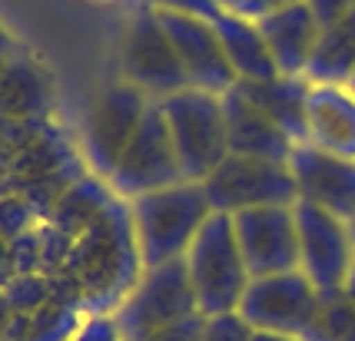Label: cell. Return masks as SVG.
I'll list each match as a JSON object with an SVG mask.
<instances>
[{"label": "cell", "mask_w": 355, "mask_h": 341, "mask_svg": "<svg viewBox=\"0 0 355 341\" xmlns=\"http://www.w3.org/2000/svg\"><path fill=\"white\" fill-rule=\"evenodd\" d=\"M206 202L213 212H246L259 205H295V189L289 163H269V159H249V156H226L216 169L200 183Z\"/></svg>", "instance_id": "cell-7"}, {"label": "cell", "mask_w": 355, "mask_h": 341, "mask_svg": "<svg viewBox=\"0 0 355 341\" xmlns=\"http://www.w3.org/2000/svg\"><path fill=\"white\" fill-rule=\"evenodd\" d=\"M150 7H159V10H180V14H193L202 17V20H213V17L223 14V3L219 0H143Z\"/></svg>", "instance_id": "cell-26"}, {"label": "cell", "mask_w": 355, "mask_h": 341, "mask_svg": "<svg viewBox=\"0 0 355 341\" xmlns=\"http://www.w3.org/2000/svg\"><path fill=\"white\" fill-rule=\"evenodd\" d=\"M302 341H355V305L345 295L322 298Z\"/></svg>", "instance_id": "cell-23"}, {"label": "cell", "mask_w": 355, "mask_h": 341, "mask_svg": "<svg viewBox=\"0 0 355 341\" xmlns=\"http://www.w3.org/2000/svg\"><path fill=\"white\" fill-rule=\"evenodd\" d=\"M150 103L153 100L123 77L100 86V93L93 96L90 109H87L83 140H80V156L93 176H100V179L113 176L130 140L137 136Z\"/></svg>", "instance_id": "cell-5"}, {"label": "cell", "mask_w": 355, "mask_h": 341, "mask_svg": "<svg viewBox=\"0 0 355 341\" xmlns=\"http://www.w3.org/2000/svg\"><path fill=\"white\" fill-rule=\"evenodd\" d=\"M355 73V10L322 27L309 66L302 77L309 83H349Z\"/></svg>", "instance_id": "cell-21"}, {"label": "cell", "mask_w": 355, "mask_h": 341, "mask_svg": "<svg viewBox=\"0 0 355 341\" xmlns=\"http://www.w3.org/2000/svg\"><path fill=\"white\" fill-rule=\"evenodd\" d=\"M107 183L126 202L143 196V192H153V189L186 183L180 159H176V149H173L170 129H166V120H163V109H159L156 100L150 103L137 136L130 140L123 159L116 163V169H113Z\"/></svg>", "instance_id": "cell-10"}, {"label": "cell", "mask_w": 355, "mask_h": 341, "mask_svg": "<svg viewBox=\"0 0 355 341\" xmlns=\"http://www.w3.org/2000/svg\"><path fill=\"white\" fill-rule=\"evenodd\" d=\"M57 107V86L40 57L20 47L0 66V120L50 116Z\"/></svg>", "instance_id": "cell-16"}, {"label": "cell", "mask_w": 355, "mask_h": 341, "mask_svg": "<svg viewBox=\"0 0 355 341\" xmlns=\"http://www.w3.org/2000/svg\"><path fill=\"white\" fill-rule=\"evenodd\" d=\"M209 24H213L219 44L226 50V60L236 70V80H276L279 77L276 63H272V57H269V50L263 44V33H259V27L252 20L223 10Z\"/></svg>", "instance_id": "cell-20"}, {"label": "cell", "mask_w": 355, "mask_h": 341, "mask_svg": "<svg viewBox=\"0 0 355 341\" xmlns=\"http://www.w3.org/2000/svg\"><path fill=\"white\" fill-rule=\"evenodd\" d=\"M196 311L200 305H196V292H193L186 262L176 259V262L146 268L137 288L130 292V298L113 311V322H116V331L123 341H143L163 328L186 322Z\"/></svg>", "instance_id": "cell-6"}, {"label": "cell", "mask_w": 355, "mask_h": 341, "mask_svg": "<svg viewBox=\"0 0 355 341\" xmlns=\"http://www.w3.org/2000/svg\"><path fill=\"white\" fill-rule=\"evenodd\" d=\"M113 199H120V196L110 189L107 179H100V176L90 172V176H83L77 186L57 202V209H53L44 222H50V225H53L57 232H63L67 239H77L83 229H90L93 222L107 212L110 205H113Z\"/></svg>", "instance_id": "cell-22"}, {"label": "cell", "mask_w": 355, "mask_h": 341, "mask_svg": "<svg viewBox=\"0 0 355 341\" xmlns=\"http://www.w3.org/2000/svg\"><path fill=\"white\" fill-rule=\"evenodd\" d=\"M232 232L252 279L299 268V232L293 205H259L236 212Z\"/></svg>", "instance_id": "cell-12"}, {"label": "cell", "mask_w": 355, "mask_h": 341, "mask_svg": "<svg viewBox=\"0 0 355 341\" xmlns=\"http://www.w3.org/2000/svg\"><path fill=\"white\" fill-rule=\"evenodd\" d=\"M14 262H10V242H0V288L14 279Z\"/></svg>", "instance_id": "cell-31"}, {"label": "cell", "mask_w": 355, "mask_h": 341, "mask_svg": "<svg viewBox=\"0 0 355 341\" xmlns=\"http://www.w3.org/2000/svg\"><path fill=\"white\" fill-rule=\"evenodd\" d=\"M345 298H349V302H352L355 305V265H352V272H349V279H345Z\"/></svg>", "instance_id": "cell-33"}, {"label": "cell", "mask_w": 355, "mask_h": 341, "mask_svg": "<svg viewBox=\"0 0 355 341\" xmlns=\"http://www.w3.org/2000/svg\"><path fill=\"white\" fill-rule=\"evenodd\" d=\"M293 216L299 232V272L315 285L319 298H339L355 265L349 222L306 199L293 205Z\"/></svg>", "instance_id": "cell-8"}, {"label": "cell", "mask_w": 355, "mask_h": 341, "mask_svg": "<svg viewBox=\"0 0 355 341\" xmlns=\"http://www.w3.org/2000/svg\"><path fill=\"white\" fill-rule=\"evenodd\" d=\"M202 331H206V315L196 311L186 322H180V325H173V328H163V331H156V335H150V338H143V341H202Z\"/></svg>", "instance_id": "cell-27"}, {"label": "cell", "mask_w": 355, "mask_h": 341, "mask_svg": "<svg viewBox=\"0 0 355 341\" xmlns=\"http://www.w3.org/2000/svg\"><path fill=\"white\" fill-rule=\"evenodd\" d=\"M73 341H123V338H120V331H116L113 315H90L87 325L80 328Z\"/></svg>", "instance_id": "cell-28"}, {"label": "cell", "mask_w": 355, "mask_h": 341, "mask_svg": "<svg viewBox=\"0 0 355 341\" xmlns=\"http://www.w3.org/2000/svg\"><path fill=\"white\" fill-rule=\"evenodd\" d=\"M306 3L312 7L319 27H329V24H336V20H342L345 14L355 10V0H306Z\"/></svg>", "instance_id": "cell-29"}, {"label": "cell", "mask_w": 355, "mask_h": 341, "mask_svg": "<svg viewBox=\"0 0 355 341\" xmlns=\"http://www.w3.org/2000/svg\"><path fill=\"white\" fill-rule=\"evenodd\" d=\"M202 341H252V328L246 325V318L239 311L213 315V318H206Z\"/></svg>", "instance_id": "cell-24"}, {"label": "cell", "mask_w": 355, "mask_h": 341, "mask_svg": "<svg viewBox=\"0 0 355 341\" xmlns=\"http://www.w3.org/2000/svg\"><path fill=\"white\" fill-rule=\"evenodd\" d=\"M252 341H302L293 335H279V331H252Z\"/></svg>", "instance_id": "cell-32"}, {"label": "cell", "mask_w": 355, "mask_h": 341, "mask_svg": "<svg viewBox=\"0 0 355 341\" xmlns=\"http://www.w3.org/2000/svg\"><path fill=\"white\" fill-rule=\"evenodd\" d=\"M156 103L163 109V120L170 129L183 179L186 183H202L230 156L223 96L186 86V90L166 96V100H156Z\"/></svg>", "instance_id": "cell-4"}, {"label": "cell", "mask_w": 355, "mask_h": 341, "mask_svg": "<svg viewBox=\"0 0 355 341\" xmlns=\"http://www.w3.org/2000/svg\"><path fill=\"white\" fill-rule=\"evenodd\" d=\"M309 80L306 77H276V80H236V90L252 107L266 113L293 142H309Z\"/></svg>", "instance_id": "cell-19"}, {"label": "cell", "mask_w": 355, "mask_h": 341, "mask_svg": "<svg viewBox=\"0 0 355 341\" xmlns=\"http://www.w3.org/2000/svg\"><path fill=\"white\" fill-rule=\"evenodd\" d=\"M156 10V20L163 24V30L170 37L176 57L183 63V73L189 80V86L206 90V93H230L236 86V70L226 60V50L219 44L216 30L209 20L193 14H180V10Z\"/></svg>", "instance_id": "cell-13"}, {"label": "cell", "mask_w": 355, "mask_h": 341, "mask_svg": "<svg viewBox=\"0 0 355 341\" xmlns=\"http://www.w3.org/2000/svg\"><path fill=\"white\" fill-rule=\"evenodd\" d=\"M223 3V10H230L236 17H246V20H263L266 14H272V10H282V7H289V3H299V0H219Z\"/></svg>", "instance_id": "cell-25"}, {"label": "cell", "mask_w": 355, "mask_h": 341, "mask_svg": "<svg viewBox=\"0 0 355 341\" xmlns=\"http://www.w3.org/2000/svg\"><path fill=\"white\" fill-rule=\"evenodd\" d=\"M133 232L146 268L183 259L202 222L213 216L200 183H176L130 199Z\"/></svg>", "instance_id": "cell-2"}, {"label": "cell", "mask_w": 355, "mask_h": 341, "mask_svg": "<svg viewBox=\"0 0 355 341\" xmlns=\"http://www.w3.org/2000/svg\"><path fill=\"white\" fill-rule=\"evenodd\" d=\"M120 77L139 86L150 100H166L189 86L183 63L150 3H139L126 24L120 44Z\"/></svg>", "instance_id": "cell-9"}, {"label": "cell", "mask_w": 355, "mask_h": 341, "mask_svg": "<svg viewBox=\"0 0 355 341\" xmlns=\"http://www.w3.org/2000/svg\"><path fill=\"white\" fill-rule=\"evenodd\" d=\"M17 50H20V44H17V37L10 30H7V24L0 20V66L14 57Z\"/></svg>", "instance_id": "cell-30"}, {"label": "cell", "mask_w": 355, "mask_h": 341, "mask_svg": "<svg viewBox=\"0 0 355 341\" xmlns=\"http://www.w3.org/2000/svg\"><path fill=\"white\" fill-rule=\"evenodd\" d=\"M319 302L322 298L315 285L295 268V272H279V275L249 282L239 302V315L252 331H279V335L302 338L315 322Z\"/></svg>", "instance_id": "cell-11"}, {"label": "cell", "mask_w": 355, "mask_h": 341, "mask_svg": "<svg viewBox=\"0 0 355 341\" xmlns=\"http://www.w3.org/2000/svg\"><path fill=\"white\" fill-rule=\"evenodd\" d=\"M183 262L193 282V292H196V305L206 318L239 311V302L252 275L243 262V252L232 232V216L213 212L206 219L193 246L186 248Z\"/></svg>", "instance_id": "cell-3"}, {"label": "cell", "mask_w": 355, "mask_h": 341, "mask_svg": "<svg viewBox=\"0 0 355 341\" xmlns=\"http://www.w3.org/2000/svg\"><path fill=\"white\" fill-rule=\"evenodd\" d=\"M306 120L312 146L355 159V90L349 83H312Z\"/></svg>", "instance_id": "cell-17"}, {"label": "cell", "mask_w": 355, "mask_h": 341, "mask_svg": "<svg viewBox=\"0 0 355 341\" xmlns=\"http://www.w3.org/2000/svg\"><path fill=\"white\" fill-rule=\"evenodd\" d=\"M349 86H352V90H355V73H352V80H349Z\"/></svg>", "instance_id": "cell-35"}, {"label": "cell", "mask_w": 355, "mask_h": 341, "mask_svg": "<svg viewBox=\"0 0 355 341\" xmlns=\"http://www.w3.org/2000/svg\"><path fill=\"white\" fill-rule=\"evenodd\" d=\"M223 113H226V136H230L232 156L289 163L295 142L266 113H259V109L252 107L236 86H232L230 93H223Z\"/></svg>", "instance_id": "cell-18"}, {"label": "cell", "mask_w": 355, "mask_h": 341, "mask_svg": "<svg viewBox=\"0 0 355 341\" xmlns=\"http://www.w3.org/2000/svg\"><path fill=\"white\" fill-rule=\"evenodd\" d=\"M256 27L263 33V44L276 63L279 77H302L309 66L312 50H315V40L322 33L309 3L299 0L282 10H272L263 20H256Z\"/></svg>", "instance_id": "cell-15"}, {"label": "cell", "mask_w": 355, "mask_h": 341, "mask_svg": "<svg viewBox=\"0 0 355 341\" xmlns=\"http://www.w3.org/2000/svg\"><path fill=\"white\" fill-rule=\"evenodd\" d=\"M289 169H293L299 199L312 202L345 222L355 216V159L325 153L312 142H295Z\"/></svg>", "instance_id": "cell-14"}, {"label": "cell", "mask_w": 355, "mask_h": 341, "mask_svg": "<svg viewBox=\"0 0 355 341\" xmlns=\"http://www.w3.org/2000/svg\"><path fill=\"white\" fill-rule=\"evenodd\" d=\"M349 235H352V246H355V216L349 219Z\"/></svg>", "instance_id": "cell-34"}, {"label": "cell", "mask_w": 355, "mask_h": 341, "mask_svg": "<svg viewBox=\"0 0 355 341\" xmlns=\"http://www.w3.org/2000/svg\"><path fill=\"white\" fill-rule=\"evenodd\" d=\"M146 265L133 232L130 202L113 199L90 229L73 239L60 272L53 275L57 295L87 315H113L143 279Z\"/></svg>", "instance_id": "cell-1"}]
</instances>
